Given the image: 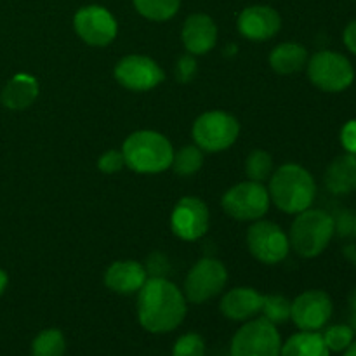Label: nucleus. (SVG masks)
Instances as JSON below:
<instances>
[{
	"label": "nucleus",
	"instance_id": "7",
	"mask_svg": "<svg viewBox=\"0 0 356 356\" xmlns=\"http://www.w3.org/2000/svg\"><path fill=\"white\" fill-rule=\"evenodd\" d=\"M191 134L202 152L218 153L228 149L236 141L240 125L238 120L226 111H207L195 120Z\"/></svg>",
	"mask_w": 356,
	"mask_h": 356
},
{
	"label": "nucleus",
	"instance_id": "10",
	"mask_svg": "<svg viewBox=\"0 0 356 356\" xmlns=\"http://www.w3.org/2000/svg\"><path fill=\"white\" fill-rule=\"evenodd\" d=\"M247 247L257 261L278 264L287 257L291 243L284 229L271 221L257 219L247 232Z\"/></svg>",
	"mask_w": 356,
	"mask_h": 356
},
{
	"label": "nucleus",
	"instance_id": "24",
	"mask_svg": "<svg viewBox=\"0 0 356 356\" xmlns=\"http://www.w3.org/2000/svg\"><path fill=\"white\" fill-rule=\"evenodd\" d=\"M202 165H204V152L197 145L183 146L181 149H177V153L174 152L172 163H170L174 172L183 177L197 174Z\"/></svg>",
	"mask_w": 356,
	"mask_h": 356
},
{
	"label": "nucleus",
	"instance_id": "22",
	"mask_svg": "<svg viewBox=\"0 0 356 356\" xmlns=\"http://www.w3.org/2000/svg\"><path fill=\"white\" fill-rule=\"evenodd\" d=\"M280 356H330V351L323 343L322 334L301 330L282 344Z\"/></svg>",
	"mask_w": 356,
	"mask_h": 356
},
{
	"label": "nucleus",
	"instance_id": "38",
	"mask_svg": "<svg viewBox=\"0 0 356 356\" xmlns=\"http://www.w3.org/2000/svg\"><path fill=\"white\" fill-rule=\"evenodd\" d=\"M351 308H353V313L356 315V289H355L353 296H351Z\"/></svg>",
	"mask_w": 356,
	"mask_h": 356
},
{
	"label": "nucleus",
	"instance_id": "6",
	"mask_svg": "<svg viewBox=\"0 0 356 356\" xmlns=\"http://www.w3.org/2000/svg\"><path fill=\"white\" fill-rule=\"evenodd\" d=\"M282 339L277 325L264 316L247 320L232 339L229 356H280Z\"/></svg>",
	"mask_w": 356,
	"mask_h": 356
},
{
	"label": "nucleus",
	"instance_id": "9",
	"mask_svg": "<svg viewBox=\"0 0 356 356\" xmlns=\"http://www.w3.org/2000/svg\"><path fill=\"white\" fill-rule=\"evenodd\" d=\"M228 282V271L225 264L212 257L197 261L188 271L184 280V298L193 305H202L222 292Z\"/></svg>",
	"mask_w": 356,
	"mask_h": 356
},
{
	"label": "nucleus",
	"instance_id": "27",
	"mask_svg": "<svg viewBox=\"0 0 356 356\" xmlns=\"http://www.w3.org/2000/svg\"><path fill=\"white\" fill-rule=\"evenodd\" d=\"M291 305L292 301H289L287 298L280 294L263 296V308H261V312H263L264 318L268 322L278 325V323H285L291 318Z\"/></svg>",
	"mask_w": 356,
	"mask_h": 356
},
{
	"label": "nucleus",
	"instance_id": "15",
	"mask_svg": "<svg viewBox=\"0 0 356 356\" xmlns=\"http://www.w3.org/2000/svg\"><path fill=\"white\" fill-rule=\"evenodd\" d=\"M238 31L252 42H264L273 38L282 26V17L270 6H250L240 13Z\"/></svg>",
	"mask_w": 356,
	"mask_h": 356
},
{
	"label": "nucleus",
	"instance_id": "19",
	"mask_svg": "<svg viewBox=\"0 0 356 356\" xmlns=\"http://www.w3.org/2000/svg\"><path fill=\"white\" fill-rule=\"evenodd\" d=\"M325 186L334 195H350L356 191V155L344 153L334 159L325 170Z\"/></svg>",
	"mask_w": 356,
	"mask_h": 356
},
{
	"label": "nucleus",
	"instance_id": "16",
	"mask_svg": "<svg viewBox=\"0 0 356 356\" xmlns=\"http://www.w3.org/2000/svg\"><path fill=\"white\" fill-rule=\"evenodd\" d=\"M181 38H183L188 54H207L209 51L214 49L216 42H218V26H216L214 19L207 14H191L184 21Z\"/></svg>",
	"mask_w": 356,
	"mask_h": 356
},
{
	"label": "nucleus",
	"instance_id": "20",
	"mask_svg": "<svg viewBox=\"0 0 356 356\" xmlns=\"http://www.w3.org/2000/svg\"><path fill=\"white\" fill-rule=\"evenodd\" d=\"M38 97V82L28 73H17L7 82L2 92V103L9 110H24Z\"/></svg>",
	"mask_w": 356,
	"mask_h": 356
},
{
	"label": "nucleus",
	"instance_id": "12",
	"mask_svg": "<svg viewBox=\"0 0 356 356\" xmlns=\"http://www.w3.org/2000/svg\"><path fill=\"white\" fill-rule=\"evenodd\" d=\"M73 28L86 44L104 47L117 37V21L113 14L101 6H86L79 9L73 17Z\"/></svg>",
	"mask_w": 356,
	"mask_h": 356
},
{
	"label": "nucleus",
	"instance_id": "35",
	"mask_svg": "<svg viewBox=\"0 0 356 356\" xmlns=\"http://www.w3.org/2000/svg\"><path fill=\"white\" fill-rule=\"evenodd\" d=\"M7 282H9V278H7L6 271H2V270H0V296H2V294H3V291H6V287H7Z\"/></svg>",
	"mask_w": 356,
	"mask_h": 356
},
{
	"label": "nucleus",
	"instance_id": "8",
	"mask_svg": "<svg viewBox=\"0 0 356 356\" xmlns=\"http://www.w3.org/2000/svg\"><path fill=\"white\" fill-rule=\"evenodd\" d=\"M270 193L263 183L243 181L235 184L222 195V211L236 221H257L263 219L270 209Z\"/></svg>",
	"mask_w": 356,
	"mask_h": 356
},
{
	"label": "nucleus",
	"instance_id": "39",
	"mask_svg": "<svg viewBox=\"0 0 356 356\" xmlns=\"http://www.w3.org/2000/svg\"><path fill=\"white\" fill-rule=\"evenodd\" d=\"M353 233L356 235V216H355V221H353Z\"/></svg>",
	"mask_w": 356,
	"mask_h": 356
},
{
	"label": "nucleus",
	"instance_id": "13",
	"mask_svg": "<svg viewBox=\"0 0 356 356\" xmlns=\"http://www.w3.org/2000/svg\"><path fill=\"white\" fill-rule=\"evenodd\" d=\"M115 79L129 90H152L163 82L165 73L159 63L148 56L131 54L122 58L115 66Z\"/></svg>",
	"mask_w": 356,
	"mask_h": 356
},
{
	"label": "nucleus",
	"instance_id": "4",
	"mask_svg": "<svg viewBox=\"0 0 356 356\" xmlns=\"http://www.w3.org/2000/svg\"><path fill=\"white\" fill-rule=\"evenodd\" d=\"M336 235L334 216L322 209H306L299 212L289 233V243L305 259L320 256Z\"/></svg>",
	"mask_w": 356,
	"mask_h": 356
},
{
	"label": "nucleus",
	"instance_id": "17",
	"mask_svg": "<svg viewBox=\"0 0 356 356\" xmlns=\"http://www.w3.org/2000/svg\"><path fill=\"white\" fill-rule=\"evenodd\" d=\"M148 271L138 261H115L104 271V285L117 294H134L148 280Z\"/></svg>",
	"mask_w": 356,
	"mask_h": 356
},
{
	"label": "nucleus",
	"instance_id": "21",
	"mask_svg": "<svg viewBox=\"0 0 356 356\" xmlns=\"http://www.w3.org/2000/svg\"><path fill=\"white\" fill-rule=\"evenodd\" d=\"M308 51L298 42H284L277 45L270 54V66L280 75H292L301 72L308 65Z\"/></svg>",
	"mask_w": 356,
	"mask_h": 356
},
{
	"label": "nucleus",
	"instance_id": "26",
	"mask_svg": "<svg viewBox=\"0 0 356 356\" xmlns=\"http://www.w3.org/2000/svg\"><path fill=\"white\" fill-rule=\"evenodd\" d=\"M245 174L250 181H257V183L270 179V176L273 174V159L270 153L264 149L250 152L245 159Z\"/></svg>",
	"mask_w": 356,
	"mask_h": 356
},
{
	"label": "nucleus",
	"instance_id": "32",
	"mask_svg": "<svg viewBox=\"0 0 356 356\" xmlns=\"http://www.w3.org/2000/svg\"><path fill=\"white\" fill-rule=\"evenodd\" d=\"M341 143L348 153L356 155V120H350L341 131Z\"/></svg>",
	"mask_w": 356,
	"mask_h": 356
},
{
	"label": "nucleus",
	"instance_id": "31",
	"mask_svg": "<svg viewBox=\"0 0 356 356\" xmlns=\"http://www.w3.org/2000/svg\"><path fill=\"white\" fill-rule=\"evenodd\" d=\"M195 75H197V61H195L193 54L181 56L176 65V79L179 82L186 83L193 80Z\"/></svg>",
	"mask_w": 356,
	"mask_h": 356
},
{
	"label": "nucleus",
	"instance_id": "14",
	"mask_svg": "<svg viewBox=\"0 0 356 356\" xmlns=\"http://www.w3.org/2000/svg\"><path fill=\"white\" fill-rule=\"evenodd\" d=\"M174 235L181 240L193 242L202 238L209 229V209L200 198L184 197L174 207L170 216Z\"/></svg>",
	"mask_w": 356,
	"mask_h": 356
},
{
	"label": "nucleus",
	"instance_id": "3",
	"mask_svg": "<svg viewBox=\"0 0 356 356\" xmlns=\"http://www.w3.org/2000/svg\"><path fill=\"white\" fill-rule=\"evenodd\" d=\"M122 155L129 169L139 174H159L172 163L174 148L160 132L138 131L124 141Z\"/></svg>",
	"mask_w": 356,
	"mask_h": 356
},
{
	"label": "nucleus",
	"instance_id": "5",
	"mask_svg": "<svg viewBox=\"0 0 356 356\" xmlns=\"http://www.w3.org/2000/svg\"><path fill=\"white\" fill-rule=\"evenodd\" d=\"M308 76L323 92H343L353 83L355 68L350 59L336 51H320L308 59Z\"/></svg>",
	"mask_w": 356,
	"mask_h": 356
},
{
	"label": "nucleus",
	"instance_id": "36",
	"mask_svg": "<svg viewBox=\"0 0 356 356\" xmlns=\"http://www.w3.org/2000/svg\"><path fill=\"white\" fill-rule=\"evenodd\" d=\"M346 256L350 257V261H353V263L356 264V245L346 247Z\"/></svg>",
	"mask_w": 356,
	"mask_h": 356
},
{
	"label": "nucleus",
	"instance_id": "11",
	"mask_svg": "<svg viewBox=\"0 0 356 356\" xmlns=\"http://www.w3.org/2000/svg\"><path fill=\"white\" fill-rule=\"evenodd\" d=\"M332 299L323 291H306L299 294L291 305V320L299 330L318 332L332 316Z\"/></svg>",
	"mask_w": 356,
	"mask_h": 356
},
{
	"label": "nucleus",
	"instance_id": "1",
	"mask_svg": "<svg viewBox=\"0 0 356 356\" xmlns=\"http://www.w3.org/2000/svg\"><path fill=\"white\" fill-rule=\"evenodd\" d=\"M186 298L165 277H149L138 292V320L152 334H167L183 323Z\"/></svg>",
	"mask_w": 356,
	"mask_h": 356
},
{
	"label": "nucleus",
	"instance_id": "29",
	"mask_svg": "<svg viewBox=\"0 0 356 356\" xmlns=\"http://www.w3.org/2000/svg\"><path fill=\"white\" fill-rule=\"evenodd\" d=\"M172 356H205V341L200 334H184L174 343Z\"/></svg>",
	"mask_w": 356,
	"mask_h": 356
},
{
	"label": "nucleus",
	"instance_id": "28",
	"mask_svg": "<svg viewBox=\"0 0 356 356\" xmlns=\"http://www.w3.org/2000/svg\"><path fill=\"white\" fill-rule=\"evenodd\" d=\"M322 337L330 353H344L350 348V344L355 341V330L351 325L341 323V325L327 327Z\"/></svg>",
	"mask_w": 356,
	"mask_h": 356
},
{
	"label": "nucleus",
	"instance_id": "18",
	"mask_svg": "<svg viewBox=\"0 0 356 356\" xmlns=\"http://www.w3.org/2000/svg\"><path fill=\"white\" fill-rule=\"evenodd\" d=\"M263 296L252 287H236L226 292L221 299V313L233 322H247L259 315Z\"/></svg>",
	"mask_w": 356,
	"mask_h": 356
},
{
	"label": "nucleus",
	"instance_id": "23",
	"mask_svg": "<svg viewBox=\"0 0 356 356\" xmlns=\"http://www.w3.org/2000/svg\"><path fill=\"white\" fill-rule=\"evenodd\" d=\"M66 341L61 330L45 329L31 343V356H65Z\"/></svg>",
	"mask_w": 356,
	"mask_h": 356
},
{
	"label": "nucleus",
	"instance_id": "34",
	"mask_svg": "<svg viewBox=\"0 0 356 356\" xmlns=\"http://www.w3.org/2000/svg\"><path fill=\"white\" fill-rule=\"evenodd\" d=\"M343 40H344V45L348 47V51L353 52L356 56V19L351 21V23L344 28Z\"/></svg>",
	"mask_w": 356,
	"mask_h": 356
},
{
	"label": "nucleus",
	"instance_id": "33",
	"mask_svg": "<svg viewBox=\"0 0 356 356\" xmlns=\"http://www.w3.org/2000/svg\"><path fill=\"white\" fill-rule=\"evenodd\" d=\"M353 221H355V218L350 214V212H341L337 218H334L336 232L343 236L350 235V233H353Z\"/></svg>",
	"mask_w": 356,
	"mask_h": 356
},
{
	"label": "nucleus",
	"instance_id": "30",
	"mask_svg": "<svg viewBox=\"0 0 356 356\" xmlns=\"http://www.w3.org/2000/svg\"><path fill=\"white\" fill-rule=\"evenodd\" d=\"M125 167V160L122 152L118 149H110V152L103 153L97 160V169L103 174H115Z\"/></svg>",
	"mask_w": 356,
	"mask_h": 356
},
{
	"label": "nucleus",
	"instance_id": "37",
	"mask_svg": "<svg viewBox=\"0 0 356 356\" xmlns=\"http://www.w3.org/2000/svg\"><path fill=\"white\" fill-rule=\"evenodd\" d=\"M343 356H356V339L350 344V348H348V350L344 351Z\"/></svg>",
	"mask_w": 356,
	"mask_h": 356
},
{
	"label": "nucleus",
	"instance_id": "25",
	"mask_svg": "<svg viewBox=\"0 0 356 356\" xmlns=\"http://www.w3.org/2000/svg\"><path fill=\"white\" fill-rule=\"evenodd\" d=\"M136 10L152 21H167L176 16L181 0H132Z\"/></svg>",
	"mask_w": 356,
	"mask_h": 356
},
{
	"label": "nucleus",
	"instance_id": "2",
	"mask_svg": "<svg viewBox=\"0 0 356 356\" xmlns=\"http://www.w3.org/2000/svg\"><path fill=\"white\" fill-rule=\"evenodd\" d=\"M270 200L287 214H299L313 205L316 184L312 172L299 163H284L273 170L268 186Z\"/></svg>",
	"mask_w": 356,
	"mask_h": 356
}]
</instances>
